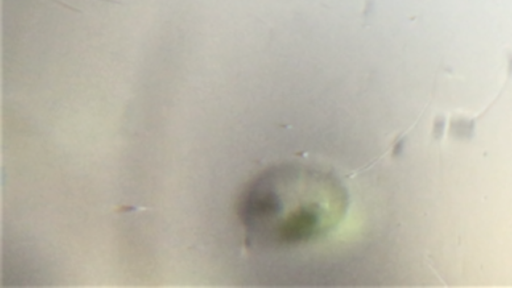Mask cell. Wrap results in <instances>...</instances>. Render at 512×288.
Segmentation results:
<instances>
[{"instance_id": "obj_1", "label": "cell", "mask_w": 512, "mask_h": 288, "mask_svg": "<svg viewBox=\"0 0 512 288\" xmlns=\"http://www.w3.org/2000/svg\"><path fill=\"white\" fill-rule=\"evenodd\" d=\"M347 200L345 187L330 172L286 162L245 184L236 215L247 247L293 249L327 237L345 217Z\"/></svg>"}]
</instances>
